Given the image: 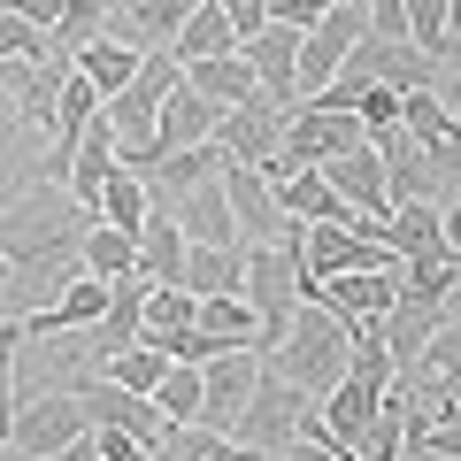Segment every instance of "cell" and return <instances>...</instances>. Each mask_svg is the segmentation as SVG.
Segmentation results:
<instances>
[{
    "label": "cell",
    "instance_id": "1",
    "mask_svg": "<svg viewBox=\"0 0 461 461\" xmlns=\"http://www.w3.org/2000/svg\"><path fill=\"white\" fill-rule=\"evenodd\" d=\"M85 223H93V208H77L69 185L32 177L8 208H0V262L23 269V262H47V254H69L85 239Z\"/></svg>",
    "mask_w": 461,
    "mask_h": 461
},
{
    "label": "cell",
    "instance_id": "2",
    "mask_svg": "<svg viewBox=\"0 0 461 461\" xmlns=\"http://www.w3.org/2000/svg\"><path fill=\"white\" fill-rule=\"evenodd\" d=\"M308 230V223H300ZM308 300V262H300V239H269V247H247V308L262 315L254 330V354H277L285 330H293V308Z\"/></svg>",
    "mask_w": 461,
    "mask_h": 461
},
{
    "label": "cell",
    "instance_id": "3",
    "mask_svg": "<svg viewBox=\"0 0 461 461\" xmlns=\"http://www.w3.org/2000/svg\"><path fill=\"white\" fill-rule=\"evenodd\" d=\"M346 354H354V330H346L330 308L300 300V308H293V330H285V346L269 354V369H277V377H293L308 400H323L330 384L346 377Z\"/></svg>",
    "mask_w": 461,
    "mask_h": 461
},
{
    "label": "cell",
    "instance_id": "4",
    "mask_svg": "<svg viewBox=\"0 0 461 461\" xmlns=\"http://www.w3.org/2000/svg\"><path fill=\"white\" fill-rule=\"evenodd\" d=\"M177 85H185V62H177L169 47H147L139 77L108 100V131H115V147H147V139H154V115H162V100L177 93Z\"/></svg>",
    "mask_w": 461,
    "mask_h": 461
},
{
    "label": "cell",
    "instance_id": "5",
    "mask_svg": "<svg viewBox=\"0 0 461 461\" xmlns=\"http://www.w3.org/2000/svg\"><path fill=\"white\" fill-rule=\"evenodd\" d=\"M315 415V400L300 393L293 377H277V369L262 362V377H254V400H247V415H239V446H262V454H293V438H300V423Z\"/></svg>",
    "mask_w": 461,
    "mask_h": 461
},
{
    "label": "cell",
    "instance_id": "6",
    "mask_svg": "<svg viewBox=\"0 0 461 461\" xmlns=\"http://www.w3.org/2000/svg\"><path fill=\"white\" fill-rule=\"evenodd\" d=\"M369 39V0H330L323 23H315L308 39H300V108H308L315 93H323L330 77L346 69V54Z\"/></svg>",
    "mask_w": 461,
    "mask_h": 461
},
{
    "label": "cell",
    "instance_id": "7",
    "mask_svg": "<svg viewBox=\"0 0 461 461\" xmlns=\"http://www.w3.org/2000/svg\"><path fill=\"white\" fill-rule=\"evenodd\" d=\"M285 115H293V108H277L269 93H254V100H239V108H223V115H215V147H223V162L269 169V162L285 154Z\"/></svg>",
    "mask_w": 461,
    "mask_h": 461
},
{
    "label": "cell",
    "instance_id": "8",
    "mask_svg": "<svg viewBox=\"0 0 461 461\" xmlns=\"http://www.w3.org/2000/svg\"><path fill=\"white\" fill-rule=\"evenodd\" d=\"M85 408H77V393L69 384H54V393H32L16 408V423H8V446H16L23 461H47V454H62L69 438H85Z\"/></svg>",
    "mask_w": 461,
    "mask_h": 461
},
{
    "label": "cell",
    "instance_id": "9",
    "mask_svg": "<svg viewBox=\"0 0 461 461\" xmlns=\"http://www.w3.org/2000/svg\"><path fill=\"white\" fill-rule=\"evenodd\" d=\"M254 377H262V354H254V346H230L215 362H200V423L223 430V438H239V415H247V400H254Z\"/></svg>",
    "mask_w": 461,
    "mask_h": 461
},
{
    "label": "cell",
    "instance_id": "10",
    "mask_svg": "<svg viewBox=\"0 0 461 461\" xmlns=\"http://www.w3.org/2000/svg\"><path fill=\"white\" fill-rule=\"evenodd\" d=\"M77 393V408H85V423L93 430H131V438H147V446H162V430H169V415L154 408L147 393H131V384H115V377H77L69 384Z\"/></svg>",
    "mask_w": 461,
    "mask_h": 461
},
{
    "label": "cell",
    "instance_id": "11",
    "mask_svg": "<svg viewBox=\"0 0 461 461\" xmlns=\"http://www.w3.org/2000/svg\"><path fill=\"white\" fill-rule=\"evenodd\" d=\"M354 147H369L362 115H339V108H293L285 115V162L293 169H323Z\"/></svg>",
    "mask_w": 461,
    "mask_h": 461
},
{
    "label": "cell",
    "instance_id": "12",
    "mask_svg": "<svg viewBox=\"0 0 461 461\" xmlns=\"http://www.w3.org/2000/svg\"><path fill=\"white\" fill-rule=\"evenodd\" d=\"M223 193H230V223H239V239H247V247H269V239H300V223L285 215L277 185H269L262 169L223 162Z\"/></svg>",
    "mask_w": 461,
    "mask_h": 461
},
{
    "label": "cell",
    "instance_id": "13",
    "mask_svg": "<svg viewBox=\"0 0 461 461\" xmlns=\"http://www.w3.org/2000/svg\"><path fill=\"white\" fill-rule=\"evenodd\" d=\"M384 393H393V384H369V377H354V369H346V377L323 393V408H315V415H323V430H330V446L362 454V438H369V423H377Z\"/></svg>",
    "mask_w": 461,
    "mask_h": 461
},
{
    "label": "cell",
    "instance_id": "14",
    "mask_svg": "<svg viewBox=\"0 0 461 461\" xmlns=\"http://www.w3.org/2000/svg\"><path fill=\"white\" fill-rule=\"evenodd\" d=\"M438 323H446V300H430V293H408V285H400V300L384 308V346H393L400 377H415V369H423V346L438 339Z\"/></svg>",
    "mask_w": 461,
    "mask_h": 461
},
{
    "label": "cell",
    "instance_id": "15",
    "mask_svg": "<svg viewBox=\"0 0 461 461\" xmlns=\"http://www.w3.org/2000/svg\"><path fill=\"white\" fill-rule=\"evenodd\" d=\"M308 300L315 308H330L346 330L362 323V315H384L400 300V269H354V277H323V285H308Z\"/></svg>",
    "mask_w": 461,
    "mask_h": 461
},
{
    "label": "cell",
    "instance_id": "16",
    "mask_svg": "<svg viewBox=\"0 0 461 461\" xmlns=\"http://www.w3.org/2000/svg\"><path fill=\"white\" fill-rule=\"evenodd\" d=\"M147 293H154L147 277H123V285H108V315H100V323L85 330V354H93L100 369H108L115 354H131V346H139V323H147Z\"/></svg>",
    "mask_w": 461,
    "mask_h": 461
},
{
    "label": "cell",
    "instance_id": "17",
    "mask_svg": "<svg viewBox=\"0 0 461 461\" xmlns=\"http://www.w3.org/2000/svg\"><path fill=\"white\" fill-rule=\"evenodd\" d=\"M239 54H247V69L262 77V93L277 100V108H300V32L269 23V32L239 39Z\"/></svg>",
    "mask_w": 461,
    "mask_h": 461
},
{
    "label": "cell",
    "instance_id": "18",
    "mask_svg": "<svg viewBox=\"0 0 461 461\" xmlns=\"http://www.w3.org/2000/svg\"><path fill=\"white\" fill-rule=\"evenodd\" d=\"M323 177L339 185V200L362 223H384L393 215V193H384V154H377V139L369 147H354V154H339V162H323Z\"/></svg>",
    "mask_w": 461,
    "mask_h": 461
},
{
    "label": "cell",
    "instance_id": "19",
    "mask_svg": "<svg viewBox=\"0 0 461 461\" xmlns=\"http://www.w3.org/2000/svg\"><path fill=\"white\" fill-rule=\"evenodd\" d=\"M123 169V147H115V131H108V108L93 115V131L77 139V154H69V169H62V185H69V200L77 208H100V185Z\"/></svg>",
    "mask_w": 461,
    "mask_h": 461
},
{
    "label": "cell",
    "instance_id": "20",
    "mask_svg": "<svg viewBox=\"0 0 461 461\" xmlns=\"http://www.w3.org/2000/svg\"><path fill=\"white\" fill-rule=\"evenodd\" d=\"M193 8L200 0H108V32L131 39V47H169Z\"/></svg>",
    "mask_w": 461,
    "mask_h": 461
},
{
    "label": "cell",
    "instance_id": "21",
    "mask_svg": "<svg viewBox=\"0 0 461 461\" xmlns=\"http://www.w3.org/2000/svg\"><path fill=\"white\" fill-rule=\"evenodd\" d=\"M100 315H108V285H100V277H77L69 293H54L47 308L23 315V330H32V339H62V330H93Z\"/></svg>",
    "mask_w": 461,
    "mask_h": 461
},
{
    "label": "cell",
    "instance_id": "22",
    "mask_svg": "<svg viewBox=\"0 0 461 461\" xmlns=\"http://www.w3.org/2000/svg\"><path fill=\"white\" fill-rule=\"evenodd\" d=\"M69 62H77V77L93 85L100 100H115V93H123V85L139 77V62H147V47H131V39H115V32H100V39H85V47L69 54Z\"/></svg>",
    "mask_w": 461,
    "mask_h": 461
},
{
    "label": "cell",
    "instance_id": "23",
    "mask_svg": "<svg viewBox=\"0 0 461 461\" xmlns=\"http://www.w3.org/2000/svg\"><path fill=\"white\" fill-rule=\"evenodd\" d=\"M85 277V262H77V247L69 254H47V262H23V269H8V315H32V308H47L54 293H69V285Z\"/></svg>",
    "mask_w": 461,
    "mask_h": 461
},
{
    "label": "cell",
    "instance_id": "24",
    "mask_svg": "<svg viewBox=\"0 0 461 461\" xmlns=\"http://www.w3.org/2000/svg\"><path fill=\"white\" fill-rule=\"evenodd\" d=\"M169 215L185 223V239H193V247H247V239H239V223H230V193H223V177H208L200 193H185Z\"/></svg>",
    "mask_w": 461,
    "mask_h": 461
},
{
    "label": "cell",
    "instance_id": "25",
    "mask_svg": "<svg viewBox=\"0 0 461 461\" xmlns=\"http://www.w3.org/2000/svg\"><path fill=\"white\" fill-rule=\"evenodd\" d=\"M185 254H193L185 223L169 208H154L147 230H139V277H147V285H185Z\"/></svg>",
    "mask_w": 461,
    "mask_h": 461
},
{
    "label": "cell",
    "instance_id": "26",
    "mask_svg": "<svg viewBox=\"0 0 461 461\" xmlns=\"http://www.w3.org/2000/svg\"><path fill=\"white\" fill-rule=\"evenodd\" d=\"M208 177H223V147H185V154H169V162H154L147 169V193H154V208H177L185 193H200Z\"/></svg>",
    "mask_w": 461,
    "mask_h": 461
},
{
    "label": "cell",
    "instance_id": "27",
    "mask_svg": "<svg viewBox=\"0 0 461 461\" xmlns=\"http://www.w3.org/2000/svg\"><path fill=\"white\" fill-rule=\"evenodd\" d=\"M384 247H393L400 262L446 254V215H438V200H400V208L384 215Z\"/></svg>",
    "mask_w": 461,
    "mask_h": 461
},
{
    "label": "cell",
    "instance_id": "28",
    "mask_svg": "<svg viewBox=\"0 0 461 461\" xmlns=\"http://www.w3.org/2000/svg\"><path fill=\"white\" fill-rule=\"evenodd\" d=\"M154 461H285V454L239 446V438H223V430H208V423H169L162 446H154Z\"/></svg>",
    "mask_w": 461,
    "mask_h": 461
},
{
    "label": "cell",
    "instance_id": "29",
    "mask_svg": "<svg viewBox=\"0 0 461 461\" xmlns=\"http://www.w3.org/2000/svg\"><path fill=\"white\" fill-rule=\"evenodd\" d=\"M185 330H200V293H185V285H154L147 293V323H139V339L162 346L169 362H177V339Z\"/></svg>",
    "mask_w": 461,
    "mask_h": 461
},
{
    "label": "cell",
    "instance_id": "30",
    "mask_svg": "<svg viewBox=\"0 0 461 461\" xmlns=\"http://www.w3.org/2000/svg\"><path fill=\"white\" fill-rule=\"evenodd\" d=\"M77 262H85V277H100V285L139 277V230H108V223L93 215L85 239H77Z\"/></svg>",
    "mask_w": 461,
    "mask_h": 461
},
{
    "label": "cell",
    "instance_id": "31",
    "mask_svg": "<svg viewBox=\"0 0 461 461\" xmlns=\"http://www.w3.org/2000/svg\"><path fill=\"white\" fill-rule=\"evenodd\" d=\"M400 131L430 154V147H454L461 139V115L438 100V85H415V93H400Z\"/></svg>",
    "mask_w": 461,
    "mask_h": 461
},
{
    "label": "cell",
    "instance_id": "32",
    "mask_svg": "<svg viewBox=\"0 0 461 461\" xmlns=\"http://www.w3.org/2000/svg\"><path fill=\"white\" fill-rule=\"evenodd\" d=\"M377 154H384V193H393V208L400 200H430V162H423V147H415L408 131H377Z\"/></svg>",
    "mask_w": 461,
    "mask_h": 461
},
{
    "label": "cell",
    "instance_id": "33",
    "mask_svg": "<svg viewBox=\"0 0 461 461\" xmlns=\"http://www.w3.org/2000/svg\"><path fill=\"white\" fill-rule=\"evenodd\" d=\"M185 85H193L200 100H215V108H239V100L262 93V77L247 69V54H208V62L185 69Z\"/></svg>",
    "mask_w": 461,
    "mask_h": 461
},
{
    "label": "cell",
    "instance_id": "34",
    "mask_svg": "<svg viewBox=\"0 0 461 461\" xmlns=\"http://www.w3.org/2000/svg\"><path fill=\"white\" fill-rule=\"evenodd\" d=\"M169 54H177V62L193 69V62H208V54H239V32H230V16L215 8V0H200L193 16L177 23V39H169Z\"/></svg>",
    "mask_w": 461,
    "mask_h": 461
},
{
    "label": "cell",
    "instance_id": "35",
    "mask_svg": "<svg viewBox=\"0 0 461 461\" xmlns=\"http://www.w3.org/2000/svg\"><path fill=\"white\" fill-rule=\"evenodd\" d=\"M185 293H247V247H193L185 254Z\"/></svg>",
    "mask_w": 461,
    "mask_h": 461
},
{
    "label": "cell",
    "instance_id": "36",
    "mask_svg": "<svg viewBox=\"0 0 461 461\" xmlns=\"http://www.w3.org/2000/svg\"><path fill=\"white\" fill-rule=\"evenodd\" d=\"M100 223L108 230H147V215H154V193H147V177L139 169H115L108 185H100Z\"/></svg>",
    "mask_w": 461,
    "mask_h": 461
},
{
    "label": "cell",
    "instance_id": "37",
    "mask_svg": "<svg viewBox=\"0 0 461 461\" xmlns=\"http://www.w3.org/2000/svg\"><path fill=\"white\" fill-rule=\"evenodd\" d=\"M200 330L223 346H254V330H262V315L247 308V293H208L200 300Z\"/></svg>",
    "mask_w": 461,
    "mask_h": 461
},
{
    "label": "cell",
    "instance_id": "38",
    "mask_svg": "<svg viewBox=\"0 0 461 461\" xmlns=\"http://www.w3.org/2000/svg\"><path fill=\"white\" fill-rule=\"evenodd\" d=\"M400 454H408V384L384 393L377 423H369V438H362V461H400Z\"/></svg>",
    "mask_w": 461,
    "mask_h": 461
},
{
    "label": "cell",
    "instance_id": "39",
    "mask_svg": "<svg viewBox=\"0 0 461 461\" xmlns=\"http://www.w3.org/2000/svg\"><path fill=\"white\" fill-rule=\"evenodd\" d=\"M100 377H115V384H131V393H147V400H154V384L169 377V354H162V346H147V339H139L131 354H115V362L100 369Z\"/></svg>",
    "mask_w": 461,
    "mask_h": 461
},
{
    "label": "cell",
    "instance_id": "40",
    "mask_svg": "<svg viewBox=\"0 0 461 461\" xmlns=\"http://www.w3.org/2000/svg\"><path fill=\"white\" fill-rule=\"evenodd\" d=\"M154 408H162L169 423H200V369L193 362H169V377L154 384Z\"/></svg>",
    "mask_w": 461,
    "mask_h": 461
},
{
    "label": "cell",
    "instance_id": "41",
    "mask_svg": "<svg viewBox=\"0 0 461 461\" xmlns=\"http://www.w3.org/2000/svg\"><path fill=\"white\" fill-rule=\"evenodd\" d=\"M108 32V0H62V23H54V54H77L85 39Z\"/></svg>",
    "mask_w": 461,
    "mask_h": 461
},
{
    "label": "cell",
    "instance_id": "42",
    "mask_svg": "<svg viewBox=\"0 0 461 461\" xmlns=\"http://www.w3.org/2000/svg\"><path fill=\"white\" fill-rule=\"evenodd\" d=\"M47 54H54V39L39 32V23L0 16V62H47Z\"/></svg>",
    "mask_w": 461,
    "mask_h": 461
},
{
    "label": "cell",
    "instance_id": "43",
    "mask_svg": "<svg viewBox=\"0 0 461 461\" xmlns=\"http://www.w3.org/2000/svg\"><path fill=\"white\" fill-rule=\"evenodd\" d=\"M354 115H362V131H369V139H377V131H393V123H400V93H393V85H369Z\"/></svg>",
    "mask_w": 461,
    "mask_h": 461
},
{
    "label": "cell",
    "instance_id": "44",
    "mask_svg": "<svg viewBox=\"0 0 461 461\" xmlns=\"http://www.w3.org/2000/svg\"><path fill=\"white\" fill-rule=\"evenodd\" d=\"M323 8H330V0H269V23H285V32L308 39L315 23H323Z\"/></svg>",
    "mask_w": 461,
    "mask_h": 461
},
{
    "label": "cell",
    "instance_id": "45",
    "mask_svg": "<svg viewBox=\"0 0 461 461\" xmlns=\"http://www.w3.org/2000/svg\"><path fill=\"white\" fill-rule=\"evenodd\" d=\"M93 446H100V461H154V446L131 438V430H93Z\"/></svg>",
    "mask_w": 461,
    "mask_h": 461
},
{
    "label": "cell",
    "instance_id": "46",
    "mask_svg": "<svg viewBox=\"0 0 461 461\" xmlns=\"http://www.w3.org/2000/svg\"><path fill=\"white\" fill-rule=\"evenodd\" d=\"M215 8H223V16H230V32H239V39L269 32V0H215Z\"/></svg>",
    "mask_w": 461,
    "mask_h": 461
},
{
    "label": "cell",
    "instance_id": "47",
    "mask_svg": "<svg viewBox=\"0 0 461 461\" xmlns=\"http://www.w3.org/2000/svg\"><path fill=\"white\" fill-rule=\"evenodd\" d=\"M0 16H23V23H39V32L54 39V23H62V0H0Z\"/></svg>",
    "mask_w": 461,
    "mask_h": 461
},
{
    "label": "cell",
    "instance_id": "48",
    "mask_svg": "<svg viewBox=\"0 0 461 461\" xmlns=\"http://www.w3.org/2000/svg\"><path fill=\"white\" fill-rule=\"evenodd\" d=\"M408 446H415V438H408ZM423 446H438L446 461H461V415H454V423H430V430H423Z\"/></svg>",
    "mask_w": 461,
    "mask_h": 461
},
{
    "label": "cell",
    "instance_id": "49",
    "mask_svg": "<svg viewBox=\"0 0 461 461\" xmlns=\"http://www.w3.org/2000/svg\"><path fill=\"white\" fill-rule=\"evenodd\" d=\"M438 100H446V108L461 115V54H454V62H446V69H438Z\"/></svg>",
    "mask_w": 461,
    "mask_h": 461
},
{
    "label": "cell",
    "instance_id": "50",
    "mask_svg": "<svg viewBox=\"0 0 461 461\" xmlns=\"http://www.w3.org/2000/svg\"><path fill=\"white\" fill-rule=\"evenodd\" d=\"M47 461H100V446H93V430H85V438H69L62 454H47Z\"/></svg>",
    "mask_w": 461,
    "mask_h": 461
},
{
    "label": "cell",
    "instance_id": "51",
    "mask_svg": "<svg viewBox=\"0 0 461 461\" xmlns=\"http://www.w3.org/2000/svg\"><path fill=\"white\" fill-rule=\"evenodd\" d=\"M438 215H446V247L461 254V200H454V208H438Z\"/></svg>",
    "mask_w": 461,
    "mask_h": 461
},
{
    "label": "cell",
    "instance_id": "52",
    "mask_svg": "<svg viewBox=\"0 0 461 461\" xmlns=\"http://www.w3.org/2000/svg\"><path fill=\"white\" fill-rule=\"evenodd\" d=\"M400 461H446V454H438V446H423V438H415V446H408Z\"/></svg>",
    "mask_w": 461,
    "mask_h": 461
},
{
    "label": "cell",
    "instance_id": "53",
    "mask_svg": "<svg viewBox=\"0 0 461 461\" xmlns=\"http://www.w3.org/2000/svg\"><path fill=\"white\" fill-rule=\"evenodd\" d=\"M0 461H23V454H16V446H8V438H0Z\"/></svg>",
    "mask_w": 461,
    "mask_h": 461
},
{
    "label": "cell",
    "instance_id": "54",
    "mask_svg": "<svg viewBox=\"0 0 461 461\" xmlns=\"http://www.w3.org/2000/svg\"><path fill=\"white\" fill-rule=\"evenodd\" d=\"M446 8H454V32H461V0H446Z\"/></svg>",
    "mask_w": 461,
    "mask_h": 461
},
{
    "label": "cell",
    "instance_id": "55",
    "mask_svg": "<svg viewBox=\"0 0 461 461\" xmlns=\"http://www.w3.org/2000/svg\"><path fill=\"white\" fill-rule=\"evenodd\" d=\"M454 54H461V32H454ZM454 54H446V62H454Z\"/></svg>",
    "mask_w": 461,
    "mask_h": 461
},
{
    "label": "cell",
    "instance_id": "56",
    "mask_svg": "<svg viewBox=\"0 0 461 461\" xmlns=\"http://www.w3.org/2000/svg\"><path fill=\"white\" fill-rule=\"evenodd\" d=\"M346 461H362V454H346Z\"/></svg>",
    "mask_w": 461,
    "mask_h": 461
}]
</instances>
